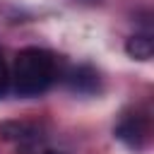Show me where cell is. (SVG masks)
<instances>
[{"label": "cell", "instance_id": "5", "mask_svg": "<svg viewBox=\"0 0 154 154\" xmlns=\"http://www.w3.org/2000/svg\"><path fill=\"white\" fill-rule=\"evenodd\" d=\"M29 132H31V128L26 123H5V125H0V137H5V140H24Z\"/></svg>", "mask_w": 154, "mask_h": 154}, {"label": "cell", "instance_id": "3", "mask_svg": "<svg viewBox=\"0 0 154 154\" xmlns=\"http://www.w3.org/2000/svg\"><path fill=\"white\" fill-rule=\"evenodd\" d=\"M67 82H70V87H72L75 91L91 94V91H96V87H99V75H96L94 67H89V65H79V67H75V70L70 72Z\"/></svg>", "mask_w": 154, "mask_h": 154}, {"label": "cell", "instance_id": "4", "mask_svg": "<svg viewBox=\"0 0 154 154\" xmlns=\"http://www.w3.org/2000/svg\"><path fill=\"white\" fill-rule=\"evenodd\" d=\"M125 51H128V55L135 58V60H149V58L154 55V41H152V36H147V34H135V36L128 38Z\"/></svg>", "mask_w": 154, "mask_h": 154}, {"label": "cell", "instance_id": "1", "mask_svg": "<svg viewBox=\"0 0 154 154\" xmlns=\"http://www.w3.org/2000/svg\"><path fill=\"white\" fill-rule=\"evenodd\" d=\"M10 77L19 96H38L55 79V55L43 48L29 46L17 53Z\"/></svg>", "mask_w": 154, "mask_h": 154}, {"label": "cell", "instance_id": "7", "mask_svg": "<svg viewBox=\"0 0 154 154\" xmlns=\"http://www.w3.org/2000/svg\"><path fill=\"white\" fill-rule=\"evenodd\" d=\"M46 154H58V152H46Z\"/></svg>", "mask_w": 154, "mask_h": 154}, {"label": "cell", "instance_id": "6", "mask_svg": "<svg viewBox=\"0 0 154 154\" xmlns=\"http://www.w3.org/2000/svg\"><path fill=\"white\" fill-rule=\"evenodd\" d=\"M7 87H10V70H7V63H5L2 51H0V99L7 94Z\"/></svg>", "mask_w": 154, "mask_h": 154}, {"label": "cell", "instance_id": "2", "mask_svg": "<svg viewBox=\"0 0 154 154\" xmlns=\"http://www.w3.org/2000/svg\"><path fill=\"white\" fill-rule=\"evenodd\" d=\"M116 137L132 149H142L149 140V118L144 113H125L116 125Z\"/></svg>", "mask_w": 154, "mask_h": 154}]
</instances>
